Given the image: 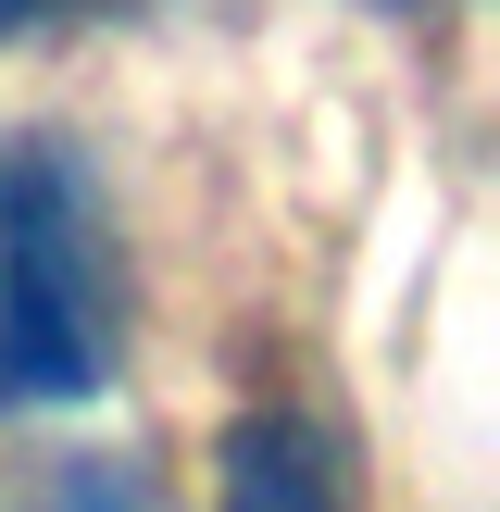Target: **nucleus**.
<instances>
[{
  "mask_svg": "<svg viewBox=\"0 0 500 512\" xmlns=\"http://www.w3.org/2000/svg\"><path fill=\"white\" fill-rule=\"evenodd\" d=\"M50 13H75V0H0V25H50Z\"/></svg>",
  "mask_w": 500,
  "mask_h": 512,
  "instance_id": "3",
  "label": "nucleus"
},
{
  "mask_svg": "<svg viewBox=\"0 0 500 512\" xmlns=\"http://www.w3.org/2000/svg\"><path fill=\"white\" fill-rule=\"evenodd\" d=\"M100 363H113V313H100L75 163L13 150L0 163V400H88Z\"/></svg>",
  "mask_w": 500,
  "mask_h": 512,
  "instance_id": "1",
  "label": "nucleus"
},
{
  "mask_svg": "<svg viewBox=\"0 0 500 512\" xmlns=\"http://www.w3.org/2000/svg\"><path fill=\"white\" fill-rule=\"evenodd\" d=\"M225 512H350V500H338L325 450L300 438L288 413H250L238 438H225Z\"/></svg>",
  "mask_w": 500,
  "mask_h": 512,
  "instance_id": "2",
  "label": "nucleus"
}]
</instances>
